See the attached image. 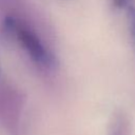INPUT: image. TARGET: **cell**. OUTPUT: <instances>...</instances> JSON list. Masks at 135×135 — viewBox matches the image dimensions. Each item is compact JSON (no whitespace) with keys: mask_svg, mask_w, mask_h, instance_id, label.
I'll return each instance as SVG.
<instances>
[{"mask_svg":"<svg viewBox=\"0 0 135 135\" xmlns=\"http://www.w3.org/2000/svg\"><path fill=\"white\" fill-rule=\"evenodd\" d=\"M17 18L15 41L39 73L46 75L55 73L59 68V58L53 47L54 42L18 16Z\"/></svg>","mask_w":135,"mask_h":135,"instance_id":"1","label":"cell"},{"mask_svg":"<svg viewBox=\"0 0 135 135\" xmlns=\"http://www.w3.org/2000/svg\"><path fill=\"white\" fill-rule=\"evenodd\" d=\"M26 102L24 93L18 88L1 81L0 83V124L9 131L18 128Z\"/></svg>","mask_w":135,"mask_h":135,"instance_id":"2","label":"cell"},{"mask_svg":"<svg viewBox=\"0 0 135 135\" xmlns=\"http://www.w3.org/2000/svg\"><path fill=\"white\" fill-rule=\"evenodd\" d=\"M18 18L9 0H0V44L7 45L15 41Z\"/></svg>","mask_w":135,"mask_h":135,"instance_id":"3","label":"cell"},{"mask_svg":"<svg viewBox=\"0 0 135 135\" xmlns=\"http://www.w3.org/2000/svg\"><path fill=\"white\" fill-rule=\"evenodd\" d=\"M108 135H132V122L127 112L123 110L113 112L108 127Z\"/></svg>","mask_w":135,"mask_h":135,"instance_id":"4","label":"cell"},{"mask_svg":"<svg viewBox=\"0 0 135 135\" xmlns=\"http://www.w3.org/2000/svg\"><path fill=\"white\" fill-rule=\"evenodd\" d=\"M127 20H128V27H129V33L131 36V40L135 46V5L133 4L130 6L127 11Z\"/></svg>","mask_w":135,"mask_h":135,"instance_id":"5","label":"cell"},{"mask_svg":"<svg viewBox=\"0 0 135 135\" xmlns=\"http://www.w3.org/2000/svg\"><path fill=\"white\" fill-rule=\"evenodd\" d=\"M134 0H111V6L115 11H127L130 6L133 5Z\"/></svg>","mask_w":135,"mask_h":135,"instance_id":"6","label":"cell"},{"mask_svg":"<svg viewBox=\"0 0 135 135\" xmlns=\"http://www.w3.org/2000/svg\"><path fill=\"white\" fill-rule=\"evenodd\" d=\"M1 81H2V80H1V79H0V83H1Z\"/></svg>","mask_w":135,"mask_h":135,"instance_id":"7","label":"cell"}]
</instances>
